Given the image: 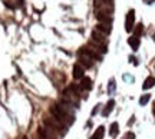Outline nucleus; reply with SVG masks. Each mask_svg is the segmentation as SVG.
<instances>
[{
    "label": "nucleus",
    "mask_w": 155,
    "mask_h": 139,
    "mask_svg": "<svg viewBox=\"0 0 155 139\" xmlns=\"http://www.w3.org/2000/svg\"><path fill=\"white\" fill-rule=\"evenodd\" d=\"M50 112H52V115L53 118H56L59 122H62L63 125H71L73 122V116L69 113V112L61 105H52L50 106Z\"/></svg>",
    "instance_id": "nucleus-1"
},
{
    "label": "nucleus",
    "mask_w": 155,
    "mask_h": 139,
    "mask_svg": "<svg viewBox=\"0 0 155 139\" xmlns=\"http://www.w3.org/2000/svg\"><path fill=\"white\" fill-rule=\"evenodd\" d=\"M45 128H48L49 131H52L53 134L55 132H59L61 135H65V129H66V125H63L62 122H59L56 118H48L45 119Z\"/></svg>",
    "instance_id": "nucleus-2"
},
{
    "label": "nucleus",
    "mask_w": 155,
    "mask_h": 139,
    "mask_svg": "<svg viewBox=\"0 0 155 139\" xmlns=\"http://www.w3.org/2000/svg\"><path fill=\"white\" fill-rule=\"evenodd\" d=\"M63 95H65V99H66V102L71 105H75L78 106L79 105V96H78V88L75 86V85H71L69 88H66L65 89V92H63Z\"/></svg>",
    "instance_id": "nucleus-3"
},
{
    "label": "nucleus",
    "mask_w": 155,
    "mask_h": 139,
    "mask_svg": "<svg viewBox=\"0 0 155 139\" xmlns=\"http://www.w3.org/2000/svg\"><path fill=\"white\" fill-rule=\"evenodd\" d=\"M79 62H81L85 67H92V66H94V59H92V57H91V56L85 52V49H83V47L79 50Z\"/></svg>",
    "instance_id": "nucleus-4"
},
{
    "label": "nucleus",
    "mask_w": 155,
    "mask_h": 139,
    "mask_svg": "<svg viewBox=\"0 0 155 139\" xmlns=\"http://www.w3.org/2000/svg\"><path fill=\"white\" fill-rule=\"evenodd\" d=\"M105 42H106V37L104 33H101L99 30H94V32H92V43L105 46Z\"/></svg>",
    "instance_id": "nucleus-5"
},
{
    "label": "nucleus",
    "mask_w": 155,
    "mask_h": 139,
    "mask_svg": "<svg viewBox=\"0 0 155 139\" xmlns=\"http://www.w3.org/2000/svg\"><path fill=\"white\" fill-rule=\"evenodd\" d=\"M134 22H135V11L129 10L127 15V22H125V29H127V32H131L134 29Z\"/></svg>",
    "instance_id": "nucleus-6"
},
{
    "label": "nucleus",
    "mask_w": 155,
    "mask_h": 139,
    "mask_svg": "<svg viewBox=\"0 0 155 139\" xmlns=\"http://www.w3.org/2000/svg\"><path fill=\"white\" fill-rule=\"evenodd\" d=\"M38 134H39V136H40V139H58L55 136V134H53L52 131H49L48 128H39Z\"/></svg>",
    "instance_id": "nucleus-7"
},
{
    "label": "nucleus",
    "mask_w": 155,
    "mask_h": 139,
    "mask_svg": "<svg viewBox=\"0 0 155 139\" xmlns=\"http://www.w3.org/2000/svg\"><path fill=\"white\" fill-rule=\"evenodd\" d=\"M96 17H98V20H99L102 24H109V26H111V23H112L111 15H108V13H98Z\"/></svg>",
    "instance_id": "nucleus-8"
},
{
    "label": "nucleus",
    "mask_w": 155,
    "mask_h": 139,
    "mask_svg": "<svg viewBox=\"0 0 155 139\" xmlns=\"http://www.w3.org/2000/svg\"><path fill=\"white\" fill-rule=\"evenodd\" d=\"M79 88H81V89H85V90L92 89V79H91V78H86V76H83L82 80H81Z\"/></svg>",
    "instance_id": "nucleus-9"
},
{
    "label": "nucleus",
    "mask_w": 155,
    "mask_h": 139,
    "mask_svg": "<svg viewBox=\"0 0 155 139\" xmlns=\"http://www.w3.org/2000/svg\"><path fill=\"white\" fill-rule=\"evenodd\" d=\"M73 78L75 79H82L83 78V69L81 65H73Z\"/></svg>",
    "instance_id": "nucleus-10"
},
{
    "label": "nucleus",
    "mask_w": 155,
    "mask_h": 139,
    "mask_svg": "<svg viewBox=\"0 0 155 139\" xmlns=\"http://www.w3.org/2000/svg\"><path fill=\"white\" fill-rule=\"evenodd\" d=\"M114 106H115V100L111 99L109 102H108V103H106V108L104 109V111H102V115H104V116H108V115L111 113V111L114 109Z\"/></svg>",
    "instance_id": "nucleus-11"
},
{
    "label": "nucleus",
    "mask_w": 155,
    "mask_h": 139,
    "mask_svg": "<svg viewBox=\"0 0 155 139\" xmlns=\"http://www.w3.org/2000/svg\"><path fill=\"white\" fill-rule=\"evenodd\" d=\"M128 43H129V46H131L134 50H138V47H139V37L132 36V37H129V39H128Z\"/></svg>",
    "instance_id": "nucleus-12"
},
{
    "label": "nucleus",
    "mask_w": 155,
    "mask_h": 139,
    "mask_svg": "<svg viewBox=\"0 0 155 139\" xmlns=\"http://www.w3.org/2000/svg\"><path fill=\"white\" fill-rule=\"evenodd\" d=\"M152 86H155V78H154V76H150V78L145 79L144 85H142V88L147 90V89H151Z\"/></svg>",
    "instance_id": "nucleus-13"
},
{
    "label": "nucleus",
    "mask_w": 155,
    "mask_h": 139,
    "mask_svg": "<svg viewBox=\"0 0 155 139\" xmlns=\"http://www.w3.org/2000/svg\"><path fill=\"white\" fill-rule=\"evenodd\" d=\"M96 30H99L101 33H104V34H109L111 33V26H109V24H102V23H99V24L96 26Z\"/></svg>",
    "instance_id": "nucleus-14"
},
{
    "label": "nucleus",
    "mask_w": 155,
    "mask_h": 139,
    "mask_svg": "<svg viewBox=\"0 0 155 139\" xmlns=\"http://www.w3.org/2000/svg\"><path fill=\"white\" fill-rule=\"evenodd\" d=\"M104 134H105V128H104V126H99V128L96 129V132L92 135L91 139H102L104 138Z\"/></svg>",
    "instance_id": "nucleus-15"
},
{
    "label": "nucleus",
    "mask_w": 155,
    "mask_h": 139,
    "mask_svg": "<svg viewBox=\"0 0 155 139\" xmlns=\"http://www.w3.org/2000/svg\"><path fill=\"white\" fill-rule=\"evenodd\" d=\"M118 129H119V125L116 122H114L111 125V129H109V134H111V136H115L116 134H118Z\"/></svg>",
    "instance_id": "nucleus-16"
},
{
    "label": "nucleus",
    "mask_w": 155,
    "mask_h": 139,
    "mask_svg": "<svg viewBox=\"0 0 155 139\" xmlns=\"http://www.w3.org/2000/svg\"><path fill=\"white\" fill-rule=\"evenodd\" d=\"M150 99H151V95H144V96L139 99V105H141V106L147 105V103L150 102Z\"/></svg>",
    "instance_id": "nucleus-17"
},
{
    "label": "nucleus",
    "mask_w": 155,
    "mask_h": 139,
    "mask_svg": "<svg viewBox=\"0 0 155 139\" xmlns=\"http://www.w3.org/2000/svg\"><path fill=\"white\" fill-rule=\"evenodd\" d=\"M108 92H109L111 95L115 92V80H114V79L109 80V88H108Z\"/></svg>",
    "instance_id": "nucleus-18"
},
{
    "label": "nucleus",
    "mask_w": 155,
    "mask_h": 139,
    "mask_svg": "<svg viewBox=\"0 0 155 139\" xmlns=\"http://www.w3.org/2000/svg\"><path fill=\"white\" fill-rule=\"evenodd\" d=\"M142 30H144V26H142V24L139 23L138 26L135 27V36H137V37H138V36H141V33H142Z\"/></svg>",
    "instance_id": "nucleus-19"
},
{
    "label": "nucleus",
    "mask_w": 155,
    "mask_h": 139,
    "mask_svg": "<svg viewBox=\"0 0 155 139\" xmlns=\"http://www.w3.org/2000/svg\"><path fill=\"white\" fill-rule=\"evenodd\" d=\"M124 139H135V134H134V132H127L125 136H124Z\"/></svg>",
    "instance_id": "nucleus-20"
},
{
    "label": "nucleus",
    "mask_w": 155,
    "mask_h": 139,
    "mask_svg": "<svg viewBox=\"0 0 155 139\" xmlns=\"http://www.w3.org/2000/svg\"><path fill=\"white\" fill-rule=\"evenodd\" d=\"M124 79H125V80H131V82L134 80L132 76H128V75H124Z\"/></svg>",
    "instance_id": "nucleus-21"
},
{
    "label": "nucleus",
    "mask_w": 155,
    "mask_h": 139,
    "mask_svg": "<svg viewBox=\"0 0 155 139\" xmlns=\"http://www.w3.org/2000/svg\"><path fill=\"white\" fill-rule=\"evenodd\" d=\"M129 60L132 62L134 65H138V62H137V59H135V57H134V56H131V57H129Z\"/></svg>",
    "instance_id": "nucleus-22"
},
{
    "label": "nucleus",
    "mask_w": 155,
    "mask_h": 139,
    "mask_svg": "<svg viewBox=\"0 0 155 139\" xmlns=\"http://www.w3.org/2000/svg\"><path fill=\"white\" fill-rule=\"evenodd\" d=\"M25 139H28V138H25Z\"/></svg>",
    "instance_id": "nucleus-23"
}]
</instances>
